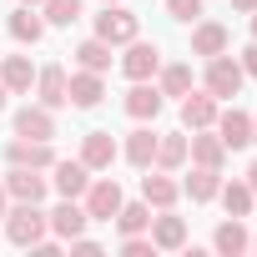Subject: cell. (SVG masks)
Here are the masks:
<instances>
[{"mask_svg": "<svg viewBox=\"0 0 257 257\" xmlns=\"http://www.w3.org/2000/svg\"><path fill=\"white\" fill-rule=\"evenodd\" d=\"M46 232H51V222H46L41 202H16V207L6 212V237H11L16 247H36Z\"/></svg>", "mask_w": 257, "mask_h": 257, "instance_id": "obj_1", "label": "cell"}, {"mask_svg": "<svg viewBox=\"0 0 257 257\" xmlns=\"http://www.w3.org/2000/svg\"><path fill=\"white\" fill-rule=\"evenodd\" d=\"M137 31H142V21H137V11H126V6H111L96 16V36L106 41V46H126V41H137Z\"/></svg>", "mask_w": 257, "mask_h": 257, "instance_id": "obj_2", "label": "cell"}, {"mask_svg": "<svg viewBox=\"0 0 257 257\" xmlns=\"http://www.w3.org/2000/svg\"><path fill=\"white\" fill-rule=\"evenodd\" d=\"M81 197H86L81 207H86V217H91V222H111V217L121 212V187H116V177H96Z\"/></svg>", "mask_w": 257, "mask_h": 257, "instance_id": "obj_3", "label": "cell"}, {"mask_svg": "<svg viewBox=\"0 0 257 257\" xmlns=\"http://www.w3.org/2000/svg\"><path fill=\"white\" fill-rule=\"evenodd\" d=\"M242 81H247V71H242V61H232L227 51L207 61V91H212L217 101H222V96H237V91H242Z\"/></svg>", "mask_w": 257, "mask_h": 257, "instance_id": "obj_4", "label": "cell"}, {"mask_svg": "<svg viewBox=\"0 0 257 257\" xmlns=\"http://www.w3.org/2000/svg\"><path fill=\"white\" fill-rule=\"evenodd\" d=\"M46 222H51V232L61 237V242H71V237H81L86 232V207H81V197H61V207L56 212H46Z\"/></svg>", "mask_w": 257, "mask_h": 257, "instance_id": "obj_5", "label": "cell"}, {"mask_svg": "<svg viewBox=\"0 0 257 257\" xmlns=\"http://www.w3.org/2000/svg\"><path fill=\"white\" fill-rule=\"evenodd\" d=\"M121 71L132 76V81H152V76L162 71V51H157V46H147V41H126Z\"/></svg>", "mask_w": 257, "mask_h": 257, "instance_id": "obj_6", "label": "cell"}, {"mask_svg": "<svg viewBox=\"0 0 257 257\" xmlns=\"http://www.w3.org/2000/svg\"><path fill=\"white\" fill-rule=\"evenodd\" d=\"M6 162H11V167H36V172H46V167H56V152H51V142L16 137V142L6 147Z\"/></svg>", "mask_w": 257, "mask_h": 257, "instance_id": "obj_7", "label": "cell"}, {"mask_svg": "<svg viewBox=\"0 0 257 257\" xmlns=\"http://www.w3.org/2000/svg\"><path fill=\"white\" fill-rule=\"evenodd\" d=\"M6 192H11L16 202H46L51 182H46L36 167H11V172H6Z\"/></svg>", "mask_w": 257, "mask_h": 257, "instance_id": "obj_8", "label": "cell"}, {"mask_svg": "<svg viewBox=\"0 0 257 257\" xmlns=\"http://www.w3.org/2000/svg\"><path fill=\"white\" fill-rule=\"evenodd\" d=\"M182 121H187V132H212V121H217V96L212 91H187L182 96Z\"/></svg>", "mask_w": 257, "mask_h": 257, "instance_id": "obj_9", "label": "cell"}, {"mask_svg": "<svg viewBox=\"0 0 257 257\" xmlns=\"http://www.w3.org/2000/svg\"><path fill=\"white\" fill-rule=\"evenodd\" d=\"M212 126H217V137H222V147H227V152H237V147H247V142H252V116H247V111H237V106H232V111H222Z\"/></svg>", "mask_w": 257, "mask_h": 257, "instance_id": "obj_10", "label": "cell"}, {"mask_svg": "<svg viewBox=\"0 0 257 257\" xmlns=\"http://www.w3.org/2000/svg\"><path fill=\"white\" fill-rule=\"evenodd\" d=\"M66 96H71V106L91 111V106H101L106 86H101V76H96V71H76V76H66Z\"/></svg>", "mask_w": 257, "mask_h": 257, "instance_id": "obj_11", "label": "cell"}, {"mask_svg": "<svg viewBox=\"0 0 257 257\" xmlns=\"http://www.w3.org/2000/svg\"><path fill=\"white\" fill-rule=\"evenodd\" d=\"M36 96H41V106H46V111H56V106H71V96H66V71H61V66H46V71H36Z\"/></svg>", "mask_w": 257, "mask_h": 257, "instance_id": "obj_12", "label": "cell"}, {"mask_svg": "<svg viewBox=\"0 0 257 257\" xmlns=\"http://www.w3.org/2000/svg\"><path fill=\"white\" fill-rule=\"evenodd\" d=\"M81 162H86L91 172H106V167L116 162V137H111V132H86V142H81Z\"/></svg>", "mask_w": 257, "mask_h": 257, "instance_id": "obj_13", "label": "cell"}, {"mask_svg": "<svg viewBox=\"0 0 257 257\" xmlns=\"http://www.w3.org/2000/svg\"><path fill=\"white\" fill-rule=\"evenodd\" d=\"M51 172H56L51 187H56L61 197H81V192L91 187V167H86V162H56Z\"/></svg>", "mask_w": 257, "mask_h": 257, "instance_id": "obj_14", "label": "cell"}, {"mask_svg": "<svg viewBox=\"0 0 257 257\" xmlns=\"http://www.w3.org/2000/svg\"><path fill=\"white\" fill-rule=\"evenodd\" d=\"M152 242H157L162 252L187 247V222H182V217H172V207H162V217H152Z\"/></svg>", "mask_w": 257, "mask_h": 257, "instance_id": "obj_15", "label": "cell"}, {"mask_svg": "<svg viewBox=\"0 0 257 257\" xmlns=\"http://www.w3.org/2000/svg\"><path fill=\"white\" fill-rule=\"evenodd\" d=\"M16 137H31V142H51L56 137V116L46 106H26L16 116Z\"/></svg>", "mask_w": 257, "mask_h": 257, "instance_id": "obj_16", "label": "cell"}, {"mask_svg": "<svg viewBox=\"0 0 257 257\" xmlns=\"http://www.w3.org/2000/svg\"><path fill=\"white\" fill-rule=\"evenodd\" d=\"M157 111H162V91L157 86L137 81L132 91H126V116H132V121H157Z\"/></svg>", "mask_w": 257, "mask_h": 257, "instance_id": "obj_17", "label": "cell"}, {"mask_svg": "<svg viewBox=\"0 0 257 257\" xmlns=\"http://www.w3.org/2000/svg\"><path fill=\"white\" fill-rule=\"evenodd\" d=\"M227 41H232V36H227V26L202 21V26L192 31V56H207V61H212V56H222V51H227Z\"/></svg>", "mask_w": 257, "mask_h": 257, "instance_id": "obj_18", "label": "cell"}, {"mask_svg": "<svg viewBox=\"0 0 257 257\" xmlns=\"http://www.w3.org/2000/svg\"><path fill=\"white\" fill-rule=\"evenodd\" d=\"M177 197H182V187H177L167 172H152V177H142V202H147V207H157V212H162V207H172Z\"/></svg>", "mask_w": 257, "mask_h": 257, "instance_id": "obj_19", "label": "cell"}, {"mask_svg": "<svg viewBox=\"0 0 257 257\" xmlns=\"http://www.w3.org/2000/svg\"><path fill=\"white\" fill-rule=\"evenodd\" d=\"M11 36H16L21 46H36V41L46 36V16H36V6H21V11H11Z\"/></svg>", "mask_w": 257, "mask_h": 257, "instance_id": "obj_20", "label": "cell"}, {"mask_svg": "<svg viewBox=\"0 0 257 257\" xmlns=\"http://www.w3.org/2000/svg\"><path fill=\"white\" fill-rule=\"evenodd\" d=\"M212 247H217L222 257H237V252H247V247H252V237H247V227H242V217H232V222H222V227L212 232Z\"/></svg>", "mask_w": 257, "mask_h": 257, "instance_id": "obj_21", "label": "cell"}, {"mask_svg": "<svg viewBox=\"0 0 257 257\" xmlns=\"http://www.w3.org/2000/svg\"><path fill=\"white\" fill-rule=\"evenodd\" d=\"M0 81H6V91H31L36 86L31 56H6V61H0Z\"/></svg>", "mask_w": 257, "mask_h": 257, "instance_id": "obj_22", "label": "cell"}, {"mask_svg": "<svg viewBox=\"0 0 257 257\" xmlns=\"http://www.w3.org/2000/svg\"><path fill=\"white\" fill-rule=\"evenodd\" d=\"M187 157L197 162V167H222V157H227V147H222V137H207V126L187 142Z\"/></svg>", "mask_w": 257, "mask_h": 257, "instance_id": "obj_23", "label": "cell"}, {"mask_svg": "<svg viewBox=\"0 0 257 257\" xmlns=\"http://www.w3.org/2000/svg\"><path fill=\"white\" fill-rule=\"evenodd\" d=\"M217 187H222V167H197V172L182 182V192H187L192 202H212Z\"/></svg>", "mask_w": 257, "mask_h": 257, "instance_id": "obj_24", "label": "cell"}, {"mask_svg": "<svg viewBox=\"0 0 257 257\" xmlns=\"http://www.w3.org/2000/svg\"><path fill=\"white\" fill-rule=\"evenodd\" d=\"M126 162L132 167H152L157 162V132L152 126H137V132L126 137Z\"/></svg>", "mask_w": 257, "mask_h": 257, "instance_id": "obj_25", "label": "cell"}, {"mask_svg": "<svg viewBox=\"0 0 257 257\" xmlns=\"http://www.w3.org/2000/svg\"><path fill=\"white\" fill-rule=\"evenodd\" d=\"M76 61H81V71H111V46L101 41V36H91V41H81L76 46Z\"/></svg>", "mask_w": 257, "mask_h": 257, "instance_id": "obj_26", "label": "cell"}, {"mask_svg": "<svg viewBox=\"0 0 257 257\" xmlns=\"http://www.w3.org/2000/svg\"><path fill=\"white\" fill-rule=\"evenodd\" d=\"M217 197H222L227 217H247L252 212V187L247 182H227V187H217Z\"/></svg>", "mask_w": 257, "mask_h": 257, "instance_id": "obj_27", "label": "cell"}, {"mask_svg": "<svg viewBox=\"0 0 257 257\" xmlns=\"http://www.w3.org/2000/svg\"><path fill=\"white\" fill-rule=\"evenodd\" d=\"M116 227H121V237L147 232V227H152V207H147V202H132V207L121 202V212H116Z\"/></svg>", "mask_w": 257, "mask_h": 257, "instance_id": "obj_28", "label": "cell"}, {"mask_svg": "<svg viewBox=\"0 0 257 257\" xmlns=\"http://www.w3.org/2000/svg\"><path fill=\"white\" fill-rule=\"evenodd\" d=\"M182 162H187V137H157V167L177 172Z\"/></svg>", "mask_w": 257, "mask_h": 257, "instance_id": "obj_29", "label": "cell"}, {"mask_svg": "<svg viewBox=\"0 0 257 257\" xmlns=\"http://www.w3.org/2000/svg\"><path fill=\"white\" fill-rule=\"evenodd\" d=\"M46 26H76L81 21V0H41Z\"/></svg>", "mask_w": 257, "mask_h": 257, "instance_id": "obj_30", "label": "cell"}, {"mask_svg": "<svg viewBox=\"0 0 257 257\" xmlns=\"http://www.w3.org/2000/svg\"><path fill=\"white\" fill-rule=\"evenodd\" d=\"M157 91H162V96H187V91H192V66H167Z\"/></svg>", "mask_w": 257, "mask_h": 257, "instance_id": "obj_31", "label": "cell"}, {"mask_svg": "<svg viewBox=\"0 0 257 257\" xmlns=\"http://www.w3.org/2000/svg\"><path fill=\"white\" fill-rule=\"evenodd\" d=\"M121 252H126V257H152V252H157V242H152V237H142V232H132V237H121Z\"/></svg>", "mask_w": 257, "mask_h": 257, "instance_id": "obj_32", "label": "cell"}, {"mask_svg": "<svg viewBox=\"0 0 257 257\" xmlns=\"http://www.w3.org/2000/svg\"><path fill=\"white\" fill-rule=\"evenodd\" d=\"M167 16L172 21H197L202 16V0H167Z\"/></svg>", "mask_w": 257, "mask_h": 257, "instance_id": "obj_33", "label": "cell"}, {"mask_svg": "<svg viewBox=\"0 0 257 257\" xmlns=\"http://www.w3.org/2000/svg\"><path fill=\"white\" fill-rule=\"evenodd\" d=\"M242 71H247V76H257V41L242 51Z\"/></svg>", "mask_w": 257, "mask_h": 257, "instance_id": "obj_34", "label": "cell"}, {"mask_svg": "<svg viewBox=\"0 0 257 257\" xmlns=\"http://www.w3.org/2000/svg\"><path fill=\"white\" fill-rule=\"evenodd\" d=\"M232 11H242V16H252V11H257V0H232Z\"/></svg>", "mask_w": 257, "mask_h": 257, "instance_id": "obj_35", "label": "cell"}, {"mask_svg": "<svg viewBox=\"0 0 257 257\" xmlns=\"http://www.w3.org/2000/svg\"><path fill=\"white\" fill-rule=\"evenodd\" d=\"M247 187H252V197H257V162L247 167Z\"/></svg>", "mask_w": 257, "mask_h": 257, "instance_id": "obj_36", "label": "cell"}, {"mask_svg": "<svg viewBox=\"0 0 257 257\" xmlns=\"http://www.w3.org/2000/svg\"><path fill=\"white\" fill-rule=\"evenodd\" d=\"M6 202H11V192H6V182H0V222H6Z\"/></svg>", "mask_w": 257, "mask_h": 257, "instance_id": "obj_37", "label": "cell"}, {"mask_svg": "<svg viewBox=\"0 0 257 257\" xmlns=\"http://www.w3.org/2000/svg\"><path fill=\"white\" fill-rule=\"evenodd\" d=\"M6 96H11V91H6V81H0V111H6Z\"/></svg>", "mask_w": 257, "mask_h": 257, "instance_id": "obj_38", "label": "cell"}, {"mask_svg": "<svg viewBox=\"0 0 257 257\" xmlns=\"http://www.w3.org/2000/svg\"><path fill=\"white\" fill-rule=\"evenodd\" d=\"M252 41H257V11H252Z\"/></svg>", "mask_w": 257, "mask_h": 257, "instance_id": "obj_39", "label": "cell"}, {"mask_svg": "<svg viewBox=\"0 0 257 257\" xmlns=\"http://www.w3.org/2000/svg\"><path fill=\"white\" fill-rule=\"evenodd\" d=\"M252 142H257V116H252Z\"/></svg>", "mask_w": 257, "mask_h": 257, "instance_id": "obj_40", "label": "cell"}, {"mask_svg": "<svg viewBox=\"0 0 257 257\" xmlns=\"http://www.w3.org/2000/svg\"><path fill=\"white\" fill-rule=\"evenodd\" d=\"M21 6H41V0H21Z\"/></svg>", "mask_w": 257, "mask_h": 257, "instance_id": "obj_41", "label": "cell"}, {"mask_svg": "<svg viewBox=\"0 0 257 257\" xmlns=\"http://www.w3.org/2000/svg\"><path fill=\"white\" fill-rule=\"evenodd\" d=\"M252 247H257V237H252Z\"/></svg>", "mask_w": 257, "mask_h": 257, "instance_id": "obj_42", "label": "cell"}, {"mask_svg": "<svg viewBox=\"0 0 257 257\" xmlns=\"http://www.w3.org/2000/svg\"><path fill=\"white\" fill-rule=\"evenodd\" d=\"M106 6H111V0H106Z\"/></svg>", "mask_w": 257, "mask_h": 257, "instance_id": "obj_43", "label": "cell"}]
</instances>
